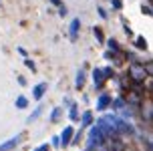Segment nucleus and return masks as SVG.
<instances>
[{
	"label": "nucleus",
	"instance_id": "nucleus-12",
	"mask_svg": "<svg viewBox=\"0 0 153 151\" xmlns=\"http://www.w3.org/2000/svg\"><path fill=\"white\" fill-rule=\"evenodd\" d=\"M79 121H81V127H91L95 123V115H93V111H83L79 115Z\"/></svg>",
	"mask_w": 153,
	"mask_h": 151
},
{
	"label": "nucleus",
	"instance_id": "nucleus-21",
	"mask_svg": "<svg viewBox=\"0 0 153 151\" xmlns=\"http://www.w3.org/2000/svg\"><path fill=\"white\" fill-rule=\"evenodd\" d=\"M61 115H62V109L61 107H54L53 113H51V117H48V121H51V123H56V121L61 119Z\"/></svg>",
	"mask_w": 153,
	"mask_h": 151
},
{
	"label": "nucleus",
	"instance_id": "nucleus-5",
	"mask_svg": "<svg viewBox=\"0 0 153 151\" xmlns=\"http://www.w3.org/2000/svg\"><path fill=\"white\" fill-rule=\"evenodd\" d=\"M22 137H24V133H18V135L10 137L8 141H4V143L0 145V151H12V149L16 147V145H20V141H22Z\"/></svg>",
	"mask_w": 153,
	"mask_h": 151
},
{
	"label": "nucleus",
	"instance_id": "nucleus-7",
	"mask_svg": "<svg viewBox=\"0 0 153 151\" xmlns=\"http://www.w3.org/2000/svg\"><path fill=\"white\" fill-rule=\"evenodd\" d=\"M111 95L109 93H101L99 99H97V111H105V109H109L111 107Z\"/></svg>",
	"mask_w": 153,
	"mask_h": 151
},
{
	"label": "nucleus",
	"instance_id": "nucleus-19",
	"mask_svg": "<svg viewBox=\"0 0 153 151\" xmlns=\"http://www.w3.org/2000/svg\"><path fill=\"white\" fill-rule=\"evenodd\" d=\"M93 34H95V38H97V42H99V45L105 42V32H103L101 26H93Z\"/></svg>",
	"mask_w": 153,
	"mask_h": 151
},
{
	"label": "nucleus",
	"instance_id": "nucleus-2",
	"mask_svg": "<svg viewBox=\"0 0 153 151\" xmlns=\"http://www.w3.org/2000/svg\"><path fill=\"white\" fill-rule=\"evenodd\" d=\"M113 125H115V129H117V133L119 135H129V137H133L135 135V127H133V123L131 121H127V119H121V117H115V121H113Z\"/></svg>",
	"mask_w": 153,
	"mask_h": 151
},
{
	"label": "nucleus",
	"instance_id": "nucleus-11",
	"mask_svg": "<svg viewBox=\"0 0 153 151\" xmlns=\"http://www.w3.org/2000/svg\"><path fill=\"white\" fill-rule=\"evenodd\" d=\"M46 89H48V85H46V83H38V85H34V87H32V99H34V101H40V99L45 97Z\"/></svg>",
	"mask_w": 153,
	"mask_h": 151
},
{
	"label": "nucleus",
	"instance_id": "nucleus-26",
	"mask_svg": "<svg viewBox=\"0 0 153 151\" xmlns=\"http://www.w3.org/2000/svg\"><path fill=\"white\" fill-rule=\"evenodd\" d=\"M111 6H113L115 10H121L123 8V0H111Z\"/></svg>",
	"mask_w": 153,
	"mask_h": 151
},
{
	"label": "nucleus",
	"instance_id": "nucleus-14",
	"mask_svg": "<svg viewBox=\"0 0 153 151\" xmlns=\"http://www.w3.org/2000/svg\"><path fill=\"white\" fill-rule=\"evenodd\" d=\"M85 83H87V75H85L83 68H79L76 79H75V89H76V91H83V89H85Z\"/></svg>",
	"mask_w": 153,
	"mask_h": 151
},
{
	"label": "nucleus",
	"instance_id": "nucleus-28",
	"mask_svg": "<svg viewBox=\"0 0 153 151\" xmlns=\"http://www.w3.org/2000/svg\"><path fill=\"white\" fill-rule=\"evenodd\" d=\"M67 14H69V8L65 6V4H62V6H59V16H62V18H65Z\"/></svg>",
	"mask_w": 153,
	"mask_h": 151
},
{
	"label": "nucleus",
	"instance_id": "nucleus-22",
	"mask_svg": "<svg viewBox=\"0 0 153 151\" xmlns=\"http://www.w3.org/2000/svg\"><path fill=\"white\" fill-rule=\"evenodd\" d=\"M135 46H137L139 51H147V46H149L147 45V38L145 36H137L135 38Z\"/></svg>",
	"mask_w": 153,
	"mask_h": 151
},
{
	"label": "nucleus",
	"instance_id": "nucleus-20",
	"mask_svg": "<svg viewBox=\"0 0 153 151\" xmlns=\"http://www.w3.org/2000/svg\"><path fill=\"white\" fill-rule=\"evenodd\" d=\"M14 105H16V109H26V107H28V99L24 97V95H18Z\"/></svg>",
	"mask_w": 153,
	"mask_h": 151
},
{
	"label": "nucleus",
	"instance_id": "nucleus-15",
	"mask_svg": "<svg viewBox=\"0 0 153 151\" xmlns=\"http://www.w3.org/2000/svg\"><path fill=\"white\" fill-rule=\"evenodd\" d=\"M111 107H113V111H121L123 107H127V101H125V97L111 99Z\"/></svg>",
	"mask_w": 153,
	"mask_h": 151
},
{
	"label": "nucleus",
	"instance_id": "nucleus-34",
	"mask_svg": "<svg viewBox=\"0 0 153 151\" xmlns=\"http://www.w3.org/2000/svg\"><path fill=\"white\" fill-rule=\"evenodd\" d=\"M18 83H20V85L24 87V85H26V79H24V77H18Z\"/></svg>",
	"mask_w": 153,
	"mask_h": 151
},
{
	"label": "nucleus",
	"instance_id": "nucleus-18",
	"mask_svg": "<svg viewBox=\"0 0 153 151\" xmlns=\"http://www.w3.org/2000/svg\"><path fill=\"white\" fill-rule=\"evenodd\" d=\"M87 151H109L107 149V143H87Z\"/></svg>",
	"mask_w": 153,
	"mask_h": 151
},
{
	"label": "nucleus",
	"instance_id": "nucleus-27",
	"mask_svg": "<svg viewBox=\"0 0 153 151\" xmlns=\"http://www.w3.org/2000/svg\"><path fill=\"white\" fill-rule=\"evenodd\" d=\"M97 12H99V16H101V18H103V20H107V18H109L107 10H105V8H103V6H99V8H97Z\"/></svg>",
	"mask_w": 153,
	"mask_h": 151
},
{
	"label": "nucleus",
	"instance_id": "nucleus-23",
	"mask_svg": "<svg viewBox=\"0 0 153 151\" xmlns=\"http://www.w3.org/2000/svg\"><path fill=\"white\" fill-rule=\"evenodd\" d=\"M103 71V77H105V81H109V79H115L117 77V73H115V68L113 67H105V68H101Z\"/></svg>",
	"mask_w": 153,
	"mask_h": 151
},
{
	"label": "nucleus",
	"instance_id": "nucleus-30",
	"mask_svg": "<svg viewBox=\"0 0 153 151\" xmlns=\"http://www.w3.org/2000/svg\"><path fill=\"white\" fill-rule=\"evenodd\" d=\"M53 147H61V137H53Z\"/></svg>",
	"mask_w": 153,
	"mask_h": 151
},
{
	"label": "nucleus",
	"instance_id": "nucleus-32",
	"mask_svg": "<svg viewBox=\"0 0 153 151\" xmlns=\"http://www.w3.org/2000/svg\"><path fill=\"white\" fill-rule=\"evenodd\" d=\"M143 12H145L147 16H151V6H149V4H147V6L143 4Z\"/></svg>",
	"mask_w": 153,
	"mask_h": 151
},
{
	"label": "nucleus",
	"instance_id": "nucleus-33",
	"mask_svg": "<svg viewBox=\"0 0 153 151\" xmlns=\"http://www.w3.org/2000/svg\"><path fill=\"white\" fill-rule=\"evenodd\" d=\"M16 51H18V53H20V54H22V57H28V53H26V51H24V48H22V46H18V48H16Z\"/></svg>",
	"mask_w": 153,
	"mask_h": 151
},
{
	"label": "nucleus",
	"instance_id": "nucleus-4",
	"mask_svg": "<svg viewBox=\"0 0 153 151\" xmlns=\"http://www.w3.org/2000/svg\"><path fill=\"white\" fill-rule=\"evenodd\" d=\"M103 141H107L105 139V133L99 129V125L93 123L91 127H89V143H103Z\"/></svg>",
	"mask_w": 153,
	"mask_h": 151
},
{
	"label": "nucleus",
	"instance_id": "nucleus-25",
	"mask_svg": "<svg viewBox=\"0 0 153 151\" xmlns=\"http://www.w3.org/2000/svg\"><path fill=\"white\" fill-rule=\"evenodd\" d=\"M24 65H26V67L30 68L32 73H34V71H36V65H34V60H30V59H28V57H26V59H24Z\"/></svg>",
	"mask_w": 153,
	"mask_h": 151
},
{
	"label": "nucleus",
	"instance_id": "nucleus-10",
	"mask_svg": "<svg viewBox=\"0 0 153 151\" xmlns=\"http://www.w3.org/2000/svg\"><path fill=\"white\" fill-rule=\"evenodd\" d=\"M79 30H81V18H73L71 20V26H69V36H71L73 42L79 38Z\"/></svg>",
	"mask_w": 153,
	"mask_h": 151
},
{
	"label": "nucleus",
	"instance_id": "nucleus-6",
	"mask_svg": "<svg viewBox=\"0 0 153 151\" xmlns=\"http://www.w3.org/2000/svg\"><path fill=\"white\" fill-rule=\"evenodd\" d=\"M73 135H75V129L71 127V125H67L61 133V147H69L71 141H73Z\"/></svg>",
	"mask_w": 153,
	"mask_h": 151
},
{
	"label": "nucleus",
	"instance_id": "nucleus-29",
	"mask_svg": "<svg viewBox=\"0 0 153 151\" xmlns=\"http://www.w3.org/2000/svg\"><path fill=\"white\" fill-rule=\"evenodd\" d=\"M34 151H51V145H48V143H42V145H38Z\"/></svg>",
	"mask_w": 153,
	"mask_h": 151
},
{
	"label": "nucleus",
	"instance_id": "nucleus-16",
	"mask_svg": "<svg viewBox=\"0 0 153 151\" xmlns=\"http://www.w3.org/2000/svg\"><path fill=\"white\" fill-rule=\"evenodd\" d=\"M105 42H107V46H109V51H111V53H115V54H123L121 46H119V42H117L115 38H109V40H105Z\"/></svg>",
	"mask_w": 153,
	"mask_h": 151
},
{
	"label": "nucleus",
	"instance_id": "nucleus-17",
	"mask_svg": "<svg viewBox=\"0 0 153 151\" xmlns=\"http://www.w3.org/2000/svg\"><path fill=\"white\" fill-rule=\"evenodd\" d=\"M79 105H76V103H73V105L69 107V119L73 121V123H76V121H79Z\"/></svg>",
	"mask_w": 153,
	"mask_h": 151
},
{
	"label": "nucleus",
	"instance_id": "nucleus-1",
	"mask_svg": "<svg viewBox=\"0 0 153 151\" xmlns=\"http://www.w3.org/2000/svg\"><path fill=\"white\" fill-rule=\"evenodd\" d=\"M127 77H129L131 83L143 85V83H145V79H147V77H151V75H147V71H145V67H143V62L135 60V62H131L129 68H127Z\"/></svg>",
	"mask_w": 153,
	"mask_h": 151
},
{
	"label": "nucleus",
	"instance_id": "nucleus-31",
	"mask_svg": "<svg viewBox=\"0 0 153 151\" xmlns=\"http://www.w3.org/2000/svg\"><path fill=\"white\" fill-rule=\"evenodd\" d=\"M48 2H51V4H53V6H62V0H48Z\"/></svg>",
	"mask_w": 153,
	"mask_h": 151
},
{
	"label": "nucleus",
	"instance_id": "nucleus-13",
	"mask_svg": "<svg viewBox=\"0 0 153 151\" xmlns=\"http://www.w3.org/2000/svg\"><path fill=\"white\" fill-rule=\"evenodd\" d=\"M115 79H117V85H119V91H121V93H127V91H129V87H131V81H129V77H127V75L115 77Z\"/></svg>",
	"mask_w": 153,
	"mask_h": 151
},
{
	"label": "nucleus",
	"instance_id": "nucleus-24",
	"mask_svg": "<svg viewBox=\"0 0 153 151\" xmlns=\"http://www.w3.org/2000/svg\"><path fill=\"white\" fill-rule=\"evenodd\" d=\"M40 113H42V105H40V107H36V109L32 111V115H30V117H28V123H32V121L36 119V117H38V115H40Z\"/></svg>",
	"mask_w": 153,
	"mask_h": 151
},
{
	"label": "nucleus",
	"instance_id": "nucleus-9",
	"mask_svg": "<svg viewBox=\"0 0 153 151\" xmlns=\"http://www.w3.org/2000/svg\"><path fill=\"white\" fill-rule=\"evenodd\" d=\"M93 83H95V89L103 91V87H105V77H103V71L101 68H93Z\"/></svg>",
	"mask_w": 153,
	"mask_h": 151
},
{
	"label": "nucleus",
	"instance_id": "nucleus-35",
	"mask_svg": "<svg viewBox=\"0 0 153 151\" xmlns=\"http://www.w3.org/2000/svg\"><path fill=\"white\" fill-rule=\"evenodd\" d=\"M0 6H2V2H0Z\"/></svg>",
	"mask_w": 153,
	"mask_h": 151
},
{
	"label": "nucleus",
	"instance_id": "nucleus-36",
	"mask_svg": "<svg viewBox=\"0 0 153 151\" xmlns=\"http://www.w3.org/2000/svg\"><path fill=\"white\" fill-rule=\"evenodd\" d=\"M85 151H87V149H85Z\"/></svg>",
	"mask_w": 153,
	"mask_h": 151
},
{
	"label": "nucleus",
	"instance_id": "nucleus-3",
	"mask_svg": "<svg viewBox=\"0 0 153 151\" xmlns=\"http://www.w3.org/2000/svg\"><path fill=\"white\" fill-rule=\"evenodd\" d=\"M105 143H107V149L109 151H127V145H125V141H123L121 135L111 137V139H107Z\"/></svg>",
	"mask_w": 153,
	"mask_h": 151
},
{
	"label": "nucleus",
	"instance_id": "nucleus-8",
	"mask_svg": "<svg viewBox=\"0 0 153 151\" xmlns=\"http://www.w3.org/2000/svg\"><path fill=\"white\" fill-rule=\"evenodd\" d=\"M141 115H143V119L147 121V123H151V119H153V109H151V101L147 99V101H143L141 103Z\"/></svg>",
	"mask_w": 153,
	"mask_h": 151
}]
</instances>
